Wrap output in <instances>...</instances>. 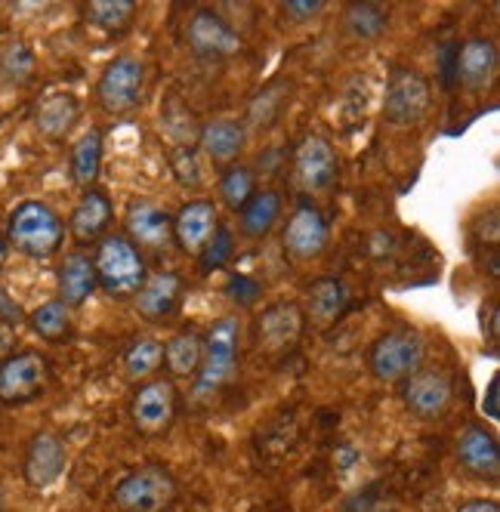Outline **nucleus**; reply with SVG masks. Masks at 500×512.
<instances>
[{"label": "nucleus", "instance_id": "obj_12", "mask_svg": "<svg viewBox=\"0 0 500 512\" xmlns=\"http://www.w3.org/2000/svg\"><path fill=\"white\" fill-rule=\"evenodd\" d=\"M340 161L331 139L309 133L300 139V145L294 149V182L306 192V195H318L328 192L337 179Z\"/></svg>", "mask_w": 500, "mask_h": 512}, {"label": "nucleus", "instance_id": "obj_11", "mask_svg": "<svg viewBox=\"0 0 500 512\" xmlns=\"http://www.w3.org/2000/svg\"><path fill=\"white\" fill-rule=\"evenodd\" d=\"M303 331H306V315L300 303H291V300L272 303L254 318V343L260 352H269V355L291 352L300 343Z\"/></svg>", "mask_w": 500, "mask_h": 512}, {"label": "nucleus", "instance_id": "obj_5", "mask_svg": "<svg viewBox=\"0 0 500 512\" xmlns=\"http://www.w3.org/2000/svg\"><path fill=\"white\" fill-rule=\"evenodd\" d=\"M176 479L161 463H142L121 475L112 488V500L121 512H167L176 503Z\"/></svg>", "mask_w": 500, "mask_h": 512}, {"label": "nucleus", "instance_id": "obj_30", "mask_svg": "<svg viewBox=\"0 0 500 512\" xmlns=\"http://www.w3.org/2000/svg\"><path fill=\"white\" fill-rule=\"evenodd\" d=\"M343 28L355 41H377L389 31V10L380 4H349L343 10Z\"/></svg>", "mask_w": 500, "mask_h": 512}, {"label": "nucleus", "instance_id": "obj_2", "mask_svg": "<svg viewBox=\"0 0 500 512\" xmlns=\"http://www.w3.org/2000/svg\"><path fill=\"white\" fill-rule=\"evenodd\" d=\"M241 364V324L235 315L217 318L201 337V364L195 374L198 395H213L229 386Z\"/></svg>", "mask_w": 500, "mask_h": 512}, {"label": "nucleus", "instance_id": "obj_3", "mask_svg": "<svg viewBox=\"0 0 500 512\" xmlns=\"http://www.w3.org/2000/svg\"><path fill=\"white\" fill-rule=\"evenodd\" d=\"M93 272H96V284L112 300H133L142 281L149 278L146 260H142V253L133 247L127 235H105L96 244Z\"/></svg>", "mask_w": 500, "mask_h": 512}, {"label": "nucleus", "instance_id": "obj_1", "mask_svg": "<svg viewBox=\"0 0 500 512\" xmlns=\"http://www.w3.org/2000/svg\"><path fill=\"white\" fill-rule=\"evenodd\" d=\"M4 238L28 260H50L62 250L65 223L47 201H22L7 219Z\"/></svg>", "mask_w": 500, "mask_h": 512}, {"label": "nucleus", "instance_id": "obj_39", "mask_svg": "<svg viewBox=\"0 0 500 512\" xmlns=\"http://www.w3.org/2000/svg\"><path fill=\"white\" fill-rule=\"evenodd\" d=\"M497 389H500V377H491V383H488V398H485V414L491 417V420H497L500 417V411H497Z\"/></svg>", "mask_w": 500, "mask_h": 512}, {"label": "nucleus", "instance_id": "obj_27", "mask_svg": "<svg viewBox=\"0 0 500 512\" xmlns=\"http://www.w3.org/2000/svg\"><path fill=\"white\" fill-rule=\"evenodd\" d=\"M164 368L170 380H195L201 364V334L180 331L164 343Z\"/></svg>", "mask_w": 500, "mask_h": 512}, {"label": "nucleus", "instance_id": "obj_8", "mask_svg": "<svg viewBox=\"0 0 500 512\" xmlns=\"http://www.w3.org/2000/svg\"><path fill=\"white\" fill-rule=\"evenodd\" d=\"M50 386V361L41 352H16L0 361V405H31Z\"/></svg>", "mask_w": 500, "mask_h": 512}, {"label": "nucleus", "instance_id": "obj_7", "mask_svg": "<svg viewBox=\"0 0 500 512\" xmlns=\"http://www.w3.org/2000/svg\"><path fill=\"white\" fill-rule=\"evenodd\" d=\"M146 90V62L124 53L102 68L96 81V102L105 115H130L142 102Z\"/></svg>", "mask_w": 500, "mask_h": 512}, {"label": "nucleus", "instance_id": "obj_23", "mask_svg": "<svg viewBox=\"0 0 500 512\" xmlns=\"http://www.w3.org/2000/svg\"><path fill=\"white\" fill-rule=\"evenodd\" d=\"M56 284H59V300L75 309V306H84L93 294H96V272H93V260L87 253H68L65 260L59 263V272H56Z\"/></svg>", "mask_w": 500, "mask_h": 512}, {"label": "nucleus", "instance_id": "obj_29", "mask_svg": "<svg viewBox=\"0 0 500 512\" xmlns=\"http://www.w3.org/2000/svg\"><path fill=\"white\" fill-rule=\"evenodd\" d=\"M99 167H102V133L87 130V133H81V139L75 145H71V179L87 192V189H93Z\"/></svg>", "mask_w": 500, "mask_h": 512}, {"label": "nucleus", "instance_id": "obj_40", "mask_svg": "<svg viewBox=\"0 0 500 512\" xmlns=\"http://www.w3.org/2000/svg\"><path fill=\"white\" fill-rule=\"evenodd\" d=\"M7 253H10V244H7V238L0 235V269L7 266Z\"/></svg>", "mask_w": 500, "mask_h": 512}, {"label": "nucleus", "instance_id": "obj_6", "mask_svg": "<svg viewBox=\"0 0 500 512\" xmlns=\"http://www.w3.org/2000/svg\"><path fill=\"white\" fill-rule=\"evenodd\" d=\"M433 105V90L417 68L399 65L389 71L383 90V118L392 127H414L426 118Z\"/></svg>", "mask_w": 500, "mask_h": 512}, {"label": "nucleus", "instance_id": "obj_38", "mask_svg": "<svg viewBox=\"0 0 500 512\" xmlns=\"http://www.w3.org/2000/svg\"><path fill=\"white\" fill-rule=\"evenodd\" d=\"M457 512H500V503L497 500H488V497H473L467 503H460Z\"/></svg>", "mask_w": 500, "mask_h": 512}, {"label": "nucleus", "instance_id": "obj_36", "mask_svg": "<svg viewBox=\"0 0 500 512\" xmlns=\"http://www.w3.org/2000/svg\"><path fill=\"white\" fill-rule=\"evenodd\" d=\"M321 13H325V0H284L281 4V16L291 22H309Z\"/></svg>", "mask_w": 500, "mask_h": 512}, {"label": "nucleus", "instance_id": "obj_31", "mask_svg": "<svg viewBox=\"0 0 500 512\" xmlns=\"http://www.w3.org/2000/svg\"><path fill=\"white\" fill-rule=\"evenodd\" d=\"M161 361H164V343L155 337H139L124 352V374L136 383H146L161 368Z\"/></svg>", "mask_w": 500, "mask_h": 512}, {"label": "nucleus", "instance_id": "obj_32", "mask_svg": "<svg viewBox=\"0 0 500 512\" xmlns=\"http://www.w3.org/2000/svg\"><path fill=\"white\" fill-rule=\"evenodd\" d=\"M136 16L133 0H90L84 7V22L105 31V34H118L124 31Z\"/></svg>", "mask_w": 500, "mask_h": 512}, {"label": "nucleus", "instance_id": "obj_37", "mask_svg": "<svg viewBox=\"0 0 500 512\" xmlns=\"http://www.w3.org/2000/svg\"><path fill=\"white\" fill-rule=\"evenodd\" d=\"M229 294L238 297L241 306H247V303H254V300L260 297V284H257V281H250V278H244V275H235V278L229 281ZM238 300H235V303H238Z\"/></svg>", "mask_w": 500, "mask_h": 512}, {"label": "nucleus", "instance_id": "obj_35", "mask_svg": "<svg viewBox=\"0 0 500 512\" xmlns=\"http://www.w3.org/2000/svg\"><path fill=\"white\" fill-rule=\"evenodd\" d=\"M201 269L204 272H220L229 260H232V232L226 226L217 229V235L210 238V244L201 250Z\"/></svg>", "mask_w": 500, "mask_h": 512}, {"label": "nucleus", "instance_id": "obj_4", "mask_svg": "<svg viewBox=\"0 0 500 512\" xmlns=\"http://www.w3.org/2000/svg\"><path fill=\"white\" fill-rule=\"evenodd\" d=\"M426 361V340L414 327H392L368 349V371L380 383H405Z\"/></svg>", "mask_w": 500, "mask_h": 512}, {"label": "nucleus", "instance_id": "obj_34", "mask_svg": "<svg viewBox=\"0 0 500 512\" xmlns=\"http://www.w3.org/2000/svg\"><path fill=\"white\" fill-rule=\"evenodd\" d=\"M0 75L13 84H25L31 75H34V53L28 44L22 41H13L0 50Z\"/></svg>", "mask_w": 500, "mask_h": 512}, {"label": "nucleus", "instance_id": "obj_9", "mask_svg": "<svg viewBox=\"0 0 500 512\" xmlns=\"http://www.w3.org/2000/svg\"><path fill=\"white\" fill-rule=\"evenodd\" d=\"M176 408H180V392L170 377H155L139 383L130 398V420L142 435H164L173 426Z\"/></svg>", "mask_w": 500, "mask_h": 512}, {"label": "nucleus", "instance_id": "obj_13", "mask_svg": "<svg viewBox=\"0 0 500 512\" xmlns=\"http://www.w3.org/2000/svg\"><path fill=\"white\" fill-rule=\"evenodd\" d=\"M402 386V401L405 408L417 420H439L448 414L451 401H454V380L439 371V368H420L411 374Z\"/></svg>", "mask_w": 500, "mask_h": 512}, {"label": "nucleus", "instance_id": "obj_20", "mask_svg": "<svg viewBox=\"0 0 500 512\" xmlns=\"http://www.w3.org/2000/svg\"><path fill=\"white\" fill-rule=\"evenodd\" d=\"M109 226H112V201L102 189L93 186L81 195L78 207L71 210L68 232L81 247H87V244H99L109 235Z\"/></svg>", "mask_w": 500, "mask_h": 512}, {"label": "nucleus", "instance_id": "obj_22", "mask_svg": "<svg viewBox=\"0 0 500 512\" xmlns=\"http://www.w3.org/2000/svg\"><path fill=\"white\" fill-rule=\"evenodd\" d=\"M183 297V278L176 272H155L136 290V312L146 321H164L176 312Z\"/></svg>", "mask_w": 500, "mask_h": 512}, {"label": "nucleus", "instance_id": "obj_17", "mask_svg": "<svg viewBox=\"0 0 500 512\" xmlns=\"http://www.w3.org/2000/svg\"><path fill=\"white\" fill-rule=\"evenodd\" d=\"M220 229V213H217V204L213 201H189L180 213L173 216V244L192 253V256H201V250L210 244V238L217 235Z\"/></svg>", "mask_w": 500, "mask_h": 512}, {"label": "nucleus", "instance_id": "obj_33", "mask_svg": "<svg viewBox=\"0 0 500 512\" xmlns=\"http://www.w3.org/2000/svg\"><path fill=\"white\" fill-rule=\"evenodd\" d=\"M254 192H257V176H254V170L244 167V164H232L220 176V201L229 210H241Z\"/></svg>", "mask_w": 500, "mask_h": 512}, {"label": "nucleus", "instance_id": "obj_10", "mask_svg": "<svg viewBox=\"0 0 500 512\" xmlns=\"http://www.w3.org/2000/svg\"><path fill=\"white\" fill-rule=\"evenodd\" d=\"M186 44L201 59H232L244 50L241 34L217 10H195L186 19Z\"/></svg>", "mask_w": 500, "mask_h": 512}, {"label": "nucleus", "instance_id": "obj_21", "mask_svg": "<svg viewBox=\"0 0 500 512\" xmlns=\"http://www.w3.org/2000/svg\"><path fill=\"white\" fill-rule=\"evenodd\" d=\"M346 306H349L346 284L334 275H321L306 287V303L300 309H303L306 321H312L315 327H321V331H328V327H334L343 318Z\"/></svg>", "mask_w": 500, "mask_h": 512}, {"label": "nucleus", "instance_id": "obj_25", "mask_svg": "<svg viewBox=\"0 0 500 512\" xmlns=\"http://www.w3.org/2000/svg\"><path fill=\"white\" fill-rule=\"evenodd\" d=\"M81 118V102L71 93H50L38 102V112H34V127L47 139H65L71 127Z\"/></svg>", "mask_w": 500, "mask_h": 512}, {"label": "nucleus", "instance_id": "obj_16", "mask_svg": "<svg viewBox=\"0 0 500 512\" xmlns=\"http://www.w3.org/2000/svg\"><path fill=\"white\" fill-rule=\"evenodd\" d=\"M124 229L136 250L161 253L173 244V216L149 198H136L127 204Z\"/></svg>", "mask_w": 500, "mask_h": 512}, {"label": "nucleus", "instance_id": "obj_41", "mask_svg": "<svg viewBox=\"0 0 500 512\" xmlns=\"http://www.w3.org/2000/svg\"><path fill=\"white\" fill-rule=\"evenodd\" d=\"M0 512H4V497H0Z\"/></svg>", "mask_w": 500, "mask_h": 512}, {"label": "nucleus", "instance_id": "obj_14", "mask_svg": "<svg viewBox=\"0 0 500 512\" xmlns=\"http://www.w3.org/2000/svg\"><path fill=\"white\" fill-rule=\"evenodd\" d=\"M328 241H331L328 219L315 204H300L281 229L284 250H288V256H294V260H300V263L318 260V256L328 250Z\"/></svg>", "mask_w": 500, "mask_h": 512}, {"label": "nucleus", "instance_id": "obj_19", "mask_svg": "<svg viewBox=\"0 0 500 512\" xmlns=\"http://www.w3.org/2000/svg\"><path fill=\"white\" fill-rule=\"evenodd\" d=\"M500 53L491 38H467L457 47V81L470 93H482L497 78Z\"/></svg>", "mask_w": 500, "mask_h": 512}, {"label": "nucleus", "instance_id": "obj_24", "mask_svg": "<svg viewBox=\"0 0 500 512\" xmlns=\"http://www.w3.org/2000/svg\"><path fill=\"white\" fill-rule=\"evenodd\" d=\"M244 124L235 118H217L204 124L201 130V152L207 155V161L220 164V167H232L244 149Z\"/></svg>", "mask_w": 500, "mask_h": 512}, {"label": "nucleus", "instance_id": "obj_15", "mask_svg": "<svg viewBox=\"0 0 500 512\" xmlns=\"http://www.w3.org/2000/svg\"><path fill=\"white\" fill-rule=\"evenodd\" d=\"M65 466H68V451L56 432L31 435V442L25 445V457H22V479L28 488L34 491L53 488L62 479Z\"/></svg>", "mask_w": 500, "mask_h": 512}, {"label": "nucleus", "instance_id": "obj_18", "mask_svg": "<svg viewBox=\"0 0 500 512\" xmlns=\"http://www.w3.org/2000/svg\"><path fill=\"white\" fill-rule=\"evenodd\" d=\"M457 463L467 469L473 479H488L497 482V472H500V451H497V438L479 426L470 423L457 435V445H454Z\"/></svg>", "mask_w": 500, "mask_h": 512}, {"label": "nucleus", "instance_id": "obj_26", "mask_svg": "<svg viewBox=\"0 0 500 512\" xmlns=\"http://www.w3.org/2000/svg\"><path fill=\"white\" fill-rule=\"evenodd\" d=\"M238 213H241V235L250 238V241H260L278 223V216H281V195L275 189H260V192L250 195V201Z\"/></svg>", "mask_w": 500, "mask_h": 512}, {"label": "nucleus", "instance_id": "obj_28", "mask_svg": "<svg viewBox=\"0 0 500 512\" xmlns=\"http://www.w3.org/2000/svg\"><path fill=\"white\" fill-rule=\"evenodd\" d=\"M31 331L47 343H65L75 334V321H71V309L62 300H47L28 318Z\"/></svg>", "mask_w": 500, "mask_h": 512}]
</instances>
